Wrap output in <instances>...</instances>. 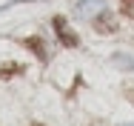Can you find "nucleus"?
<instances>
[{
	"label": "nucleus",
	"mask_w": 134,
	"mask_h": 126,
	"mask_svg": "<svg viewBox=\"0 0 134 126\" xmlns=\"http://www.w3.org/2000/svg\"><path fill=\"white\" fill-rule=\"evenodd\" d=\"M23 72H26L23 63H3V66H0V80H9V77L23 75Z\"/></svg>",
	"instance_id": "nucleus-4"
},
{
	"label": "nucleus",
	"mask_w": 134,
	"mask_h": 126,
	"mask_svg": "<svg viewBox=\"0 0 134 126\" xmlns=\"http://www.w3.org/2000/svg\"><path fill=\"white\" fill-rule=\"evenodd\" d=\"M23 46H26L29 52H34V57L40 60V63H49V49H46V43H43V37H26L23 40Z\"/></svg>",
	"instance_id": "nucleus-3"
},
{
	"label": "nucleus",
	"mask_w": 134,
	"mask_h": 126,
	"mask_svg": "<svg viewBox=\"0 0 134 126\" xmlns=\"http://www.w3.org/2000/svg\"><path fill=\"white\" fill-rule=\"evenodd\" d=\"M114 63H117V66H129V69H134V60H129V57H120V54L114 57Z\"/></svg>",
	"instance_id": "nucleus-6"
},
{
	"label": "nucleus",
	"mask_w": 134,
	"mask_h": 126,
	"mask_svg": "<svg viewBox=\"0 0 134 126\" xmlns=\"http://www.w3.org/2000/svg\"><path fill=\"white\" fill-rule=\"evenodd\" d=\"M52 26H54V34H57L60 46H66V49H77V46H80V37L66 26V17H60V14H57V17L52 20Z\"/></svg>",
	"instance_id": "nucleus-1"
},
{
	"label": "nucleus",
	"mask_w": 134,
	"mask_h": 126,
	"mask_svg": "<svg viewBox=\"0 0 134 126\" xmlns=\"http://www.w3.org/2000/svg\"><path fill=\"white\" fill-rule=\"evenodd\" d=\"M31 126H43V123H31Z\"/></svg>",
	"instance_id": "nucleus-7"
},
{
	"label": "nucleus",
	"mask_w": 134,
	"mask_h": 126,
	"mask_svg": "<svg viewBox=\"0 0 134 126\" xmlns=\"http://www.w3.org/2000/svg\"><path fill=\"white\" fill-rule=\"evenodd\" d=\"M120 12H123L129 20H134V0H120Z\"/></svg>",
	"instance_id": "nucleus-5"
},
{
	"label": "nucleus",
	"mask_w": 134,
	"mask_h": 126,
	"mask_svg": "<svg viewBox=\"0 0 134 126\" xmlns=\"http://www.w3.org/2000/svg\"><path fill=\"white\" fill-rule=\"evenodd\" d=\"M94 32H100V34H111V32H117L114 14H111L108 9H100V14L94 17Z\"/></svg>",
	"instance_id": "nucleus-2"
}]
</instances>
